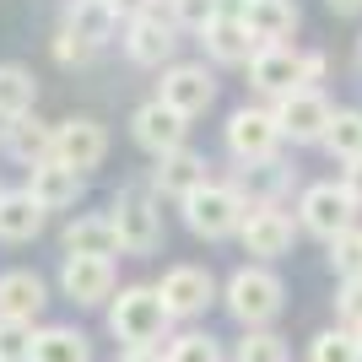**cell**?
Masks as SVG:
<instances>
[{
	"label": "cell",
	"instance_id": "3",
	"mask_svg": "<svg viewBox=\"0 0 362 362\" xmlns=\"http://www.w3.org/2000/svg\"><path fill=\"white\" fill-rule=\"evenodd\" d=\"M108 222L119 233V255H157L163 249V200L141 189V184H124L114 206H108Z\"/></svg>",
	"mask_w": 362,
	"mask_h": 362
},
{
	"label": "cell",
	"instance_id": "30",
	"mask_svg": "<svg viewBox=\"0 0 362 362\" xmlns=\"http://www.w3.org/2000/svg\"><path fill=\"white\" fill-rule=\"evenodd\" d=\"M233 362H287V341L276 330H243Z\"/></svg>",
	"mask_w": 362,
	"mask_h": 362
},
{
	"label": "cell",
	"instance_id": "13",
	"mask_svg": "<svg viewBox=\"0 0 362 362\" xmlns=\"http://www.w3.org/2000/svg\"><path fill=\"white\" fill-rule=\"evenodd\" d=\"M157 298H163V308L173 319H195V314L211 308L216 281H211V271H200V265H173V271H163V281H157Z\"/></svg>",
	"mask_w": 362,
	"mask_h": 362
},
{
	"label": "cell",
	"instance_id": "7",
	"mask_svg": "<svg viewBox=\"0 0 362 362\" xmlns=\"http://www.w3.org/2000/svg\"><path fill=\"white\" fill-rule=\"evenodd\" d=\"M227 151L238 157V168L276 163V151H281V124H276V114L271 108H233V119H227Z\"/></svg>",
	"mask_w": 362,
	"mask_h": 362
},
{
	"label": "cell",
	"instance_id": "36",
	"mask_svg": "<svg viewBox=\"0 0 362 362\" xmlns=\"http://www.w3.org/2000/svg\"><path fill=\"white\" fill-rule=\"evenodd\" d=\"M335 314H341V330H362V276H357V281H341V292H335Z\"/></svg>",
	"mask_w": 362,
	"mask_h": 362
},
{
	"label": "cell",
	"instance_id": "33",
	"mask_svg": "<svg viewBox=\"0 0 362 362\" xmlns=\"http://www.w3.org/2000/svg\"><path fill=\"white\" fill-rule=\"evenodd\" d=\"M33 325L22 319H0V362H33Z\"/></svg>",
	"mask_w": 362,
	"mask_h": 362
},
{
	"label": "cell",
	"instance_id": "32",
	"mask_svg": "<svg viewBox=\"0 0 362 362\" xmlns=\"http://www.w3.org/2000/svg\"><path fill=\"white\" fill-rule=\"evenodd\" d=\"M330 271L341 276V281H357L362 276V227H351V233H341V238L330 243Z\"/></svg>",
	"mask_w": 362,
	"mask_h": 362
},
{
	"label": "cell",
	"instance_id": "16",
	"mask_svg": "<svg viewBox=\"0 0 362 362\" xmlns=\"http://www.w3.org/2000/svg\"><path fill=\"white\" fill-rule=\"evenodd\" d=\"M200 184H211V163L200 157V151L179 146V151H168V157H157V168H151V195L157 200H184V195H195Z\"/></svg>",
	"mask_w": 362,
	"mask_h": 362
},
{
	"label": "cell",
	"instance_id": "10",
	"mask_svg": "<svg viewBox=\"0 0 362 362\" xmlns=\"http://www.w3.org/2000/svg\"><path fill=\"white\" fill-rule=\"evenodd\" d=\"M179 22L173 16H163V11H146V16H136L130 28H124V54L136 65H151V71H168L173 65V54H179Z\"/></svg>",
	"mask_w": 362,
	"mask_h": 362
},
{
	"label": "cell",
	"instance_id": "39",
	"mask_svg": "<svg viewBox=\"0 0 362 362\" xmlns=\"http://www.w3.org/2000/svg\"><path fill=\"white\" fill-rule=\"evenodd\" d=\"M319 76H325V54L314 49V54H303V87H314Z\"/></svg>",
	"mask_w": 362,
	"mask_h": 362
},
{
	"label": "cell",
	"instance_id": "40",
	"mask_svg": "<svg viewBox=\"0 0 362 362\" xmlns=\"http://www.w3.org/2000/svg\"><path fill=\"white\" fill-rule=\"evenodd\" d=\"M119 362H168L163 346H136V351H119Z\"/></svg>",
	"mask_w": 362,
	"mask_h": 362
},
{
	"label": "cell",
	"instance_id": "9",
	"mask_svg": "<svg viewBox=\"0 0 362 362\" xmlns=\"http://www.w3.org/2000/svg\"><path fill=\"white\" fill-rule=\"evenodd\" d=\"M103 157H108L103 119H92V114H71V119L54 124V163L76 168V173H92Z\"/></svg>",
	"mask_w": 362,
	"mask_h": 362
},
{
	"label": "cell",
	"instance_id": "27",
	"mask_svg": "<svg viewBox=\"0 0 362 362\" xmlns=\"http://www.w3.org/2000/svg\"><path fill=\"white\" fill-rule=\"evenodd\" d=\"M33 362H92V341L71 325H44L33 335Z\"/></svg>",
	"mask_w": 362,
	"mask_h": 362
},
{
	"label": "cell",
	"instance_id": "38",
	"mask_svg": "<svg viewBox=\"0 0 362 362\" xmlns=\"http://www.w3.org/2000/svg\"><path fill=\"white\" fill-rule=\"evenodd\" d=\"M341 189L357 200V211H362V157L357 163H341Z\"/></svg>",
	"mask_w": 362,
	"mask_h": 362
},
{
	"label": "cell",
	"instance_id": "15",
	"mask_svg": "<svg viewBox=\"0 0 362 362\" xmlns=\"http://www.w3.org/2000/svg\"><path fill=\"white\" fill-rule=\"evenodd\" d=\"M249 87L259 98H287L292 87H303V54L292 44H259L249 60Z\"/></svg>",
	"mask_w": 362,
	"mask_h": 362
},
{
	"label": "cell",
	"instance_id": "4",
	"mask_svg": "<svg viewBox=\"0 0 362 362\" xmlns=\"http://www.w3.org/2000/svg\"><path fill=\"white\" fill-rule=\"evenodd\" d=\"M179 211H184V222H189L195 238H211L216 243V238H233V233L243 227L249 206H243V195L227 179H211V184H200L195 195H184Z\"/></svg>",
	"mask_w": 362,
	"mask_h": 362
},
{
	"label": "cell",
	"instance_id": "17",
	"mask_svg": "<svg viewBox=\"0 0 362 362\" xmlns=\"http://www.w3.org/2000/svg\"><path fill=\"white\" fill-rule=\"evenodd\" d=\"M0 146H6V157H11L16 168H38L54 157V124L38 119V114H22V119H11L6 130H0Z\"/></svg>",
	"mask_w": 362,
	"mask_h": 362
},
{
	"label": "cell",
	"instance_id": "24",
	"mask_svg": "<svg viewBox=\"0 0 362 362\" xmlns=\"http://www.w3.org/2000/svg\"><path fill=\"white\" fill-rule=\"evenodd\" d=\"M44 206L28 195V189H0V238L6 243H28L44 233Z\"/></svg>",
	"mask_w": 362,
	"mask_h": 362
},
{
	"label": "cell",
	"instance_id": "29",
	"mask_svg": "<svg viewBox=\"0 0 362 362\" xmlns=\"http://www.w3.org/2000/svg\"><path fill=\"white\" fill-rule=\"evenodd\" d=\"M308 362H362V341L357 330H319L314 341H308Z\"/></svg>",
	"mask_w": 362,
	"mask_h": 362
},
{
	"label": "cell",
	"instance_id": "8",
	"mask_svg": "<svg viewBox=\"0 0 362 362\" xmlns=\"http://www.w3.org/2000/svg\"><path fill=\"white\" fill-rule=\"evenodd\" d=\"M157 98L168 108H179L184 119H195V114H206L216 103V76L206 71V60H173L163 71V81H157Z\"/></svg>",
	"mask_w": 362,
	"mask_h": 362
},
{
	"label": "cell",
	"instance_id": "11",
	"mask_svg": "<svg viewBox=\"0 0 362 362\" xmlns=\"http://www.w3.org/2000/svg\"><path fill=\"white\" fill-rule=\"evenodd\" d=\"M130 136H136L141 151L168 157V151H179L184 141H189V119H184L179 108H168L163 98H151V103H141L136 114H130Z\"/></svg>",
	"mask_w": 362,
	"mask_h": 362
},
{
	"label": "cell",
	"instance_id": "42",
	"mask_svg": "<svg viewBox=\"0 0 362 362\" xmlns=\"http://www.w3.org/2000/svg\"><path fill=\"white\" fill-rule=\"evenodd\" d=\"M357 60H362V38H357Z\"/></svg>",
	"mask_w": 362,
	"mask_h": 362
},
{
	"label": "cell",
	"instance_id": "35",
	"mask_svg": "<svg viewBox=\"0 0 362 362\" xmlns=\"http://www.w3.org/2000/svg\"><path fill=\"white\" fill-rule=\"evenodd\" d=\"M92 54H98V44L76 38L71 28H60V33H54V60H60L65 71H76V65H92Z\"/></svg>",
	"mask_w": 362,
	"mask_h": 362
},
{
	"label": "cell",
	"instance_id": "14",
	"mask_svg": "<svg viewBox=\"0 0 362 362\" xmlns=\"http://www.w3.org/2000/svg\"><path fill=\"white\" fill-rule=\"evenodd\" d=\"M60 292L76 303V308H98L119 292L114 281V259H87V255H65L60 265Z\"/></svg>",
	"mask_w": 362,
	"mask_h": 362
},
{
	"label": "cell",
	"instance_id": "44",
	"mask_svg": "<svg viewBox=\"0 0 362 362\" xmlns=\"http://www.w3.org/2000/svg\"><path fill=\"white\" fill-rule=\"evenodd\" d=\"M357 341H362V330H357Z\"/></svg>",
	"mask_w": 362,
	"mask_h": 362
},
{
	"label": "cell",
	"instance_id": "19",
	"mask_svg": "<svg viewBox=\"0 0 362 362\" xmlns=\"http://www.w3.org/2000/svg\"><path fill=\"white\" fill-rule=\"evenodd\" d=\"M200 44H206V54H211L216 65H249V60H255V49H259V38L243 28L238 6H227L211 28L200 33Z\"/></svg>",
	"mask_w": 362,
	"mask_h": 362
},
{
	"label": "cell",
	"instance_id": "26",
	"mask_svg": "<svg viewBox=\"0 0 362 362\" xmlns=\"http://www.w3.org/2000/svg\"><path fill=\"white\" fill-rule=\"evenodd\" d=\"M33 103H38V76L28 65L6 60L0 65V130L11 119H22V114H33Z\"/></svg>",
	"mask_w": 362,
	"mask_h": 362
},
{
	"label": "cell",
	"instance_id": "23",
	"mask_svg": "<svg viewBox=\"0 0 362 362\" xmlns=\"http://www.w3.org/2000/svg\"><path fill=\"white\" fill-rule=\"evenodd\" d=\"M60 243H65V255H87V259H108V255H119V233H114L108 211H87V216H76V222L60 233Z\"/></svg>",
	"mask_w": 362,
	"mask_h": 362
},
{
	"label": "cell",
	"instance_id": "20",
	"mask_svg": "<svg viewBox=\"0 0 362 362\" xmlns=\"http://www.w3.org/2000/svg\"><path fill=\"white\" fill-rule=\"evenodd\" d=\"M227 184L243 195V206H281L298 189V173L281 168V163H255V168H238Z\"/></svg>",
	"mask_w": 362,
	"mask_h": 362
},
{
	"label": "cell",
	"instance_id": "31",
	"mask_svg": "<svg viewBox=\"0 0 362 362\" xmlns=\"http://www.w3.org/2000/svg\"><path fill=\"white\" fill-rule=\"evenodd\" d=\"M168 362H222V346H216V335H206V330H184V335H173V346L163 351Z\"/></svg>",
	"mask_w": 362,
	"mask_h": 362
},
{
	"label": "cell",
	"instance_id": "41",
	"mask_svg": "<svg viewBox=\"0 0 362 362\" xmlns=\"http://www.w3.org/2000/svg\"><path fill=\"white\" fill-rule=\"evenodd\" d=\"M325 6H330L335 16H357L362 11V0H325Z\"/></svg>",
	"mask_w": 362,
	"mask_h": 362
},
{
	"label": "cell",
	"instance_id": "1",
	"mask_svg": "<svg viewBox=\"0 0 362 362\" xmlns=\"http://www.w3.org/2000/svg\"><path fill=\"white\" fill-rule=\"evenodd\" d=\"M168 325H173V314L163 308L157 287H146V281H136V287H119L114 298H108V330H114V341H119L124 351L157 346V341L168 335Z\"/></svg>",
	"mask_w": 362,
	"mask_h": 362
},
{
	"label": "cell",
	"instance_id": "18",
	"mask_svg": "<svg viewBox=\"0 0 362 362\" xmlns=\"http://www.w3.org/2000/svg\"><path fill=\"white\" fill-rule=\"evenodd\" d=\"M81 189H87V173H76V168H65V163H38L28 173V195L44 206V211H71L76 200H81Z\"/></svg>",
	"mask_w": 362,
	"mask_h": 362
},
{
	"label": "cell",
	"instance_id": "5",
	"mask_svg": "<svg viewBox=\"0 0 362 362\" xmlns=\"http://www.w3.org/2000/svg\"><path fill=\"white\" fill-rule=\"evenodd\" d=\"M298 227L314 233V238H325V243H335L341 233L357 227V200L341 184H308L298 195Z\"/></svg>",
	"mask_w": 362,
	"mask_h": 362
},
{
	"label": "cell",
	"instance_id": "21",
	"mask_svg": "<svg viewBox=\"0 0 362 362\" xmlns=\"http://www.w3.org/2000/svg\"><path fill=\"white\" fill-rule=\"evenodd\" d=\"M238 16L259 44H287L292 33H298V22H303L298 0H243Z\"/></svg>",
	"mask_w": 362,
	"mask_h": 362
},
{
	"label": "cell",
	"instance_id": "28",
	"mask_svg": "<svg viewBox=\"0 0 362 362\" xmlns=\"http://www.w3.org/2000/svg\"><path fill=\"white\" fill-rule=\"evenodd\" d=\"M319 146L330 151L335 163H357L362 157V108H335V119H330Z\"/></svg>",
	"mask_w": 362,
	"mask_h": 362
},
{
	"label": "cell",
	"instance_id": "34",
	"mask_svg": "<svg viewBox=\"0 0 362 362\" xmlns=\"http://www.w3.org/2000/svg\"><path fill=\"white\" fill-rule=\"evenodd\" d=\"M222 11H227V0H173V22L189 33H206Z\"/></svg>",
	"mask_w": 362,
	"mask_h": 362
},
{
	"label": "cell",
	"instance_id": "37",
	"mask_svg": "<svg viewBox=\"0 0 362 362\" xmlns=\"http://www.w3.org/2000/svg\"><path fill=\"white\" fill-rule=\"evenodd\" d=\"M108 6H114V16H119L124 28H130V22H136V16L157 11V0H108Z\"/></svg>",
	"mask_w": 362,
	"mask_h": 362
},
{
	"label": "cell",
	"instance_id": "12",
	"mask_svg": "<svg viewBox=\"0 0 362 362\" xmlns=\"http://www.w3.org/2000/svg\"><path fill=\"white\" fill-rule=\"evenodd\" d=\"M238 238H243V255H255V265H265V259H281L292 249L298 227H292V216L281 206H249Z\"/></svg>",
	"mask_w": 362,
	"mask_h": 362
},
{
	"label": "cell",
	"instance_id": "43",
	"mask_svg": "<svg viewBox=\"0 0 362 362\" xmlns=\"http://www.w3.org/2000/svg\"><path fill=\"white\" fill-rule=\"evenodd\" d=\"M227 6H243V0H227Z\"/></svg>",
	"mask_w": 362,
	"mask_h": 362
},
{
	"label": "cell",
	"instance_id": "6",
	"mask_svg": "<svg viewBox=\"0 0 362 362\" xmlns=\"http://www.w3.org/2000/svg\"><path fill=\"white\" fill-rule=\"evenodd\" d=\"M276 124H281V141H292V146H308V141H325V130H330L335 108L330 98L319 87H292L287 98H276Z\"/></svg>",
	"mask_w": 362,
	"mask_h": 362
},
{
	"label": "cell",
	"instance_id": "22",
	"mask_svg": "<svg viewBox=\"0 0 362 362\" xmlns=\"http://www.w3.org/2000/svg\"><path fill=\"white\" fill-rule=\"evenodd\" d=\"M44 303H49V287L38 271H0V319L33 325L44 314Z\"/></svg>",
	"mask_w": 362,
	"mask_h": 362
},
{
	"label": "cell",
	"instance_id": "25",
	"mask_svg": "<svg viewBox=\"0 0 362 362\" xmlns=\"http://www.w3.org/2000/svg\"><path fill=\"white\" fill-rule=\"evenodd\" d=\"M65 28H71L76 38H87V44L103 49L108 38L119 33V16H114L108 0H65Z\"/></svg>",
	"mask_w": 362,
	"mask_h": 362
},
{
	"label": "cell",
	"instance_id": "2",
	"mask_svg": "<svg viewBox=\"0 0 362 362\" xmlns=\"http://www.w3.org/2000/svg\"><path fill=\"white\" fill-rule=\"evenodd\" d=\"M227 314L238 319L243 330H265L276 314H281V303H287V287H281V276L271 265H238V271L227 276Z\"/></svg>",
	"mask_w": 362,
	"mask_h": 362
}]
</instances>
